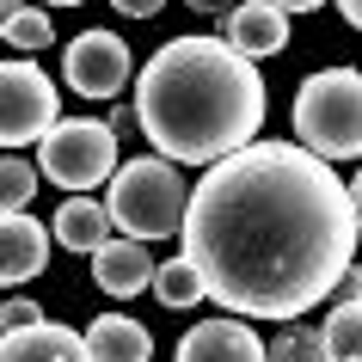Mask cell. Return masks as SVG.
Instances as JSON below:
<instances>
[{"mask_svg":"<svg viewBox=\"0 0 362 362\" xmlns=\"http://www.w3.org/2000/svg\"><path fill=\"white\" fill-rule=\"evenodd\" d=\"M356 197L301 141H252L203 172L185 215V258L209 301L246 320H301L356 264Z\"/></svg>","mask_w":362,"mask_h":362,"instance_id":"obj_1","label":"cell"},{"mask_svg":"<svg viewBox=\"0 0 362 362\" xmlns=\"http://www.w3.org/2000/svg\"><path fill=\"white\" fill-rule=\"evenodd\" d=\"M141 135L166 160L215 166L228 153L252 148L264 123V80L246 49L228 37H172L160 43L135 80Z\"/></svg>","mask_w":362,"mask_h":362,"instance_id":"obj_2","label":"cell"},{"mask_svg":"<svg viewBox=\"0 0 362 362\" xmlns=\"http://www.w3.org/2000/svg\"><path fill=\"white\" fill-rule=\"evenodd\" d=\"M105 203H111V221L129 233V240L185 233V215H191V191H185V178H178V160H166V153H148V160L117 166Z\"/></svg>","mask_w":362,"mask_h":362,"instance_id":"obj_3","label":"cell"},{"mask_svg":"<svg viewBox=\"0 0 362 362\" xmlns=\"http://www.w3.org/2000/svg\"><path fill=\"white\" fill-rule=\"evenodd\" d=\"M295 141L313 153L362 160V74L356 68H320L295 93Z\"/></svg>","mask_w":362,"mask_h":362,"instance_id":"obj_4","label":"cell"},{"mask_svg":"<svg viewBox=\"0 0 362 362\" xmlns=\"http://www.w3.org/2000/svg\"><path fill=\"white\" fill-rule=\"evenodd\" d=\"M37 166L62 191H93L105 178H117V129L98 117H62L37 141Z\"/></svg>","mask_w":362,"mask_h":362,"instance_id":"obj_5","label":"cell"},{"mask_svg":"<svg viewBox=\"0 0 362 362\" xmlns=\"http://www.w3.org/2000/svg\"><path fill=\"white\" fill-rule=\"evenodd\" d=\"M62 123V98H56V80L43 74L37 62L13 56L0 68V141L6 148H25Z\"/></svg>","mask_w":362,"mask_h":362,"instance_id":"obj_6","label":"cell"},{"mask_svg":"<svg viewBox=\"0 0 362 362\" xmlns=\"http://www.w3.org/2000/svg\"><path fill=\"white\" fill-rule=\"evenodd\" d=\"M62 74L80 98H117L123 80H129V49H123L117 31H80L62 49Z\"/></svg>","mask_w":362,"mask_h":362,"instance_id":"obj_7","label":"cell"},{"mask_svg":"<svg viewBox=\"0 0 362 362\" xmlns=\"http://www.w3.org/2000/svg\"><path fill=\"white\" fill-rule=\"evenodd\" d=\"M178 362H270V344L228 313V320L191 325V332L178 338Z\"/></svg>","mask_w":362,"mask_h":362,"instance_id":"obj_8","label":"cell"},{"mask_svg":"<svg viewBox=\"0 0 362 362\" xmlns=\"http://www.w3.org/2000/svg\"><path fill=\"white\" fill-rule=\"evenodd\" d=\"M49 240H56V228H43L37 215H6V228H0V283L19 288L31 283V276H43V264H49Z\"/></svg>","mask_w":362,"mask_h":362,"instance_id":"obj_9","label":"cell"},{"mask_svg":"<svg viewBox=\"0 0 362 362\" xmlns=\"http://www.w3.org/2000/svg\"><path fill=\"white\" fill-rule=\"evenodd\" d=\"M0 362H93V344L74 325L37 320V325H19V332L0 338Z\"/></svg>","mask_w":362,"mask_h":362,"instance_id":"obj_10","label":"cell"},{"mask_svg":"<svg viewBox=\"0 0 362 362\" xmlns=\"http://www.w3.org/2000/svg\"><path fill=\"white\" fill-rule=\"evenodd\" d=\"M153 276H160V264L148 258V240H111V246L93 252V283L105 288V295H141V288H153Z\"/></svg>","mask_w":362,"mask_h":362,"instance_id":"obj_11","label":"cell"},{"mask_svg":"<svg viewBox=\"0 0 362 362\" xmlns=\"http://www.w3.org/2000/svg\"><path fill=\"white\" fill-rule=\"evenodd\" d=\"M228 43L246 56H276L288 49V13L276 0H240L228 13Z\"/></svg>","mask_w":362,"mask_h":362,"instance_id":"obj_12","label":"cell"},{"mask_svg":"<svg viewBox=\"0 0 362 362\" xmlns=\"http://www.w3.org/2000/svg\"><path fill=\"white\" fill-rule=\"evenodd\" d=\"M111 203H93V197H68V203H62L56 209V240L68 252H80V258H86V252H98V246H111Z\"/></svg>","mask_w":362,"mask_h":362,"instance_id":"obj_13","label":"cell"},{"mask_svg":"<svg viewBox=\"0 0 362 362\" xmlns=\"http://www.w3.org/2000/svg\"><path fill=\"white\" fill-rule=\"evenodd\" d=\"M86 344H93V362H148L153 356V338L135 320H123V313L93 320L86 325Z\"/></svg>","mask_w":362,"mask_h":362,"instance_id":"obj_14","label":"cell"},{"mask_svg":"<svg viewBox=\"0 0 362 362\" xmlns=\"http://www.w3.org/2000/svg\"><path fill=\"white\" fill-rule=\"evenodd\" d=\"M153 301L160 307H191V301H209V288H203V270L191 258H166L160 276H153Z\"/></svg>","mask_w":362,"mask_h":362,"instance_id":"obj_15","label":"cell"},{"mask_svg":"<svg viewBox=\"0 0 362 362\" xmlns=\"http://www.w3.org/2000/svg\"><path fill=\"white\" fill-rule=\"evenodd\" d=\"M325 356L332 362H362V301H338L325 320Z\"/></svg>","mask_w":362,"mask_h":362,"instance_id":"obj_16","label":"cell"},{"mask_svg":"<svg viewBox=\"0 0 362 362\" xmlns=\"http://www.w3.org/2000/svg\"><path fill=\"white\" fill-rule=\"evenodd\" d=\"M270 362H332L325 356V325L288 320L276 338H270Z\"/></svg>","mask_w":362,"mask_h":362,"instance_id":"obj_17","label":"cell"},{"mask_svg":"<svg viewBox=\"0 0 362 362\" xmlns=\"http://www.w3.org/2000/svg\"><path fill=\"white\" fill-rule=\"evenodd\" d=\"M0 37H6V49H49L56 43V25H49V13L25 6L13 19H0Z\"/></svg>","mask_w":362,"mask_h":362,"instance_id":"obj_18","label":"cell"},{"mask_svg":"<svg viewBox=\"0 0 362 362\" xmlns=\"http://www.w3.org/2000/svg\"><path fill=\"white\" fill-rule=\"evenodd\" d=\"M31 197H37V166L19 160V153H6L0 160V203H6V215L31 209Z\"/></svg>","mask_w":362,"mask_h":362,"instance_id":"obj_19","label":"cell"},{"mask_svg":"<svg viewBox=\"0 0 362 362\" xmlns=\"http://www.w3.org/2000/svg\"><path fill=\"white\" fill-rule=\"evenodd\" d=\"M37 301H25V295H6V332H19V325H37Z\"/></svg>","mask_w":362,"mask_h":362,"instance_id":"obj_20","label":"cell"},{"mask_svg":"<svg viewBox=\"0 0 362 362\" xmlns=\"http://www.w3.org/2000/svg\"><path fill=\"white\" fill-rule=\"evenodd\" d=\"M111 6H117V13H129V19H153L166 0H111Z\"/></svg>","mask_w":362,"mask_h":362,"instance_id":"obj_21","label":"cell"},{"mask_svg":"<svg viewBox=\"0 0 362 362\" xmlns=\"http://www.w3.org/2000/svg\"><path fill=\"white\" fill-rule=\"evenodd\" d=\"M338 301H362V264L344 270V283H338Z\"/></svg>","mask_w":362,"mask_h":362,"instance_id":"obj_22","label":"cell"},{"mask_svg":"<svg viewBox=\"0 0 362 362\" xmlns=\"http://www.w3.org/2000/svg\"><path fill=\"white\" fill-rule=\"evenodd\" d=\"M135 123H141V111H135V105H117V111H111V129H117V135L135 129Z\"/></svg>","mask_w":362,"mask_h":362,"instance_id":"obj_23","label":"cell"},{"mask_svg":"<svg viewBox=\"0 0 362 362\" xmlns=\"http://www.w3.org/2000/svg\"><path fill=\"white\" fill-rule=\"evenodd\" d=\"M185 6H197V13H221V19L233 13V0H185Z\"/></svg>","mask_w":362,"mask_h":362,"instance_id":"obj_24","label":"cell"},{"mask_svg":"<svg viewBox=\"0 0 362 362\" xmlns=\"http://www.w3.org/2000/svg\"><path fill=\"white\" fill-rule=\"evenodd\" d=\"M338 13H344L350 25H356V31H362V0H338Z\"/></svg>","mask_w":362,"mask_h":362,"instance_id":"obj_25","label":"cell"},{"mask_svg":"<svg viewBox=\"0 0 362 362\" xmlns=\"http://www.w3.org/2000/svg\"><path fill=\"white\" fill-rule=\"evenodd\" d=\"M283 13H313V6H325V0H276Z\"/></svg>","mask_w":362,"mask_h":362,"instance_id":"obj_26","label":"cell"},{"mask_svg":"<svg viewBox=\"0 0 362 362\" xmlns=\"http://www.w3.org/2000/svg\"><path fill=\"white\" fill-rule=\"evenodd\" d=\"M31 0H0V19H13V13H25Z\"/></svg>","mask_w":362,"mask_h":362,"instance_id":"obj_27","label":"cell"},{"mask_svg":"<svg viewBox=\"0 0 362 362\" xmlns=\"http://www.w3.org/2000/svg\"><path fill=\"white\" fill-rule=\"evenodd\" d=\"M350 197H356V221H362V172H356V185H350Z\"/></svg>","mask_w":362,"mask_h":362,"instance_id":"obj_28","label":"cell"},{"mask_svg":"<svg viewBox=\"0 0 362 362\" xmlns=\"http://www.w3.org/2000/svg\"><path fill=\"white\" fill-rule=\"evenodd\" d=\"M49 6H86V0H49Z\"/></svg>","mask_w":362,"mask_h":362,"instance_id":"obj_29","label":"cell"}]
</instances>
